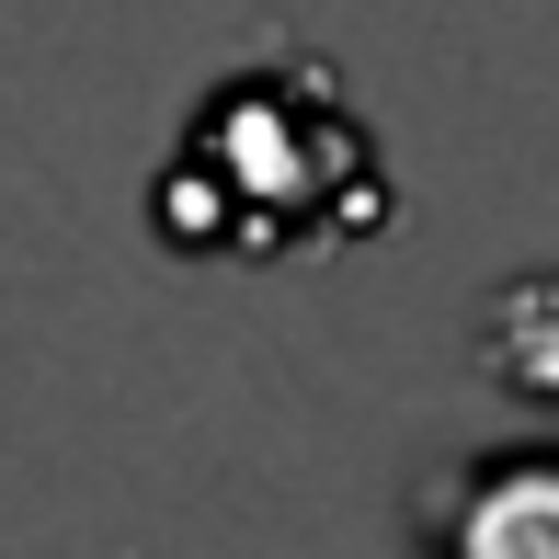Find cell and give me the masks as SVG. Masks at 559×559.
I'll list each match as a JSON object with an SVG mask.
<instances>
[{"label":"cell","instance_id":"2","mask_svg":"<svg viewBox=\"0 0 559 559\" xmlns=\"http://www.w3.org/2000/svg\"><path fill=\"white\" fill-rule=\"evenodd\" d=\"M423 559H559V445H468L412 491Z\"/></svg>","mask_w":559,"mask_h":559},{"label":"cell","instance_id":"1","mask_svg":"<svg viewBox=\"0 0 559 559\" xmlns=\"http://www.w3.org/2000/svg\"><path fill=\"white\" fill-rule=\"evenodd\" d=\"M389 217L377 138L320 58L228 69L160 160V240L194 263H297Z\"/></svg>","mask_w":559,"mask_h":559}]
</instances>
